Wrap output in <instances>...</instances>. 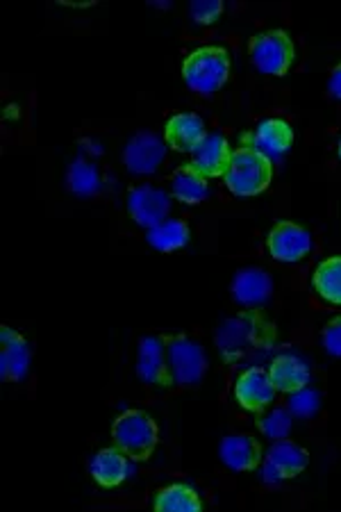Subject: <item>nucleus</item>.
<instances>
[{
	"label": "nucleus",
	"instance_id": "25",
	"mask_svg": "<svg viewBox=\"0 0 341 512\" xmlns=\"http://www.w3.org/2000/svg\"><path fill=\"white\" fill-rule=\"evenodd\" d=\"M69 187L71 192H76L80 196H91L98 192V187H101V178H98V169L94 164L87 162V160H76L71 164L69 169Z\"/></svg>",
	"mask_w": 341,
	"mask_h": 512
},
{
	"label": "nucleus",
	"instance_id": "27",
	"mask_svg": "<svg viewBox=\"0 0 341 512\" xmlns=\"http://www.w3.org/2000/svg\"><path fill=\"white\" fill-rule=\"evenodd\" d=\"M189 14L198 26H212L223 14V3L221 0H194L189 5Z\"/></svg>",
	"mask_w": 341,
	"mask_h": 512
},
{
	"label": "nucleus",
	"instance_id": "5",
	"mask_svg": "<svg viewBox=\"0 0 341 512\" xmlns=\"http://www.w3.org/2000/svg\"><path fill=\"white\" fill-rule=\"evenodd\" d=\"M248 55L257 71L266 76H287L294 66L296 46L285 30H264L248 41Z\"/></svg>",
	"mask_w": 341,
	"mask_h": 512
},
{
	"label": "nucleus",
	"instance_id": "11",
	"mask_svg": "<svg viewBox=\"0 0 341 512\" xmlns=\"http://www.w3.org/2000/svg\"><path fill=\"white\" fill-rule=\"evenodd\" d=\"M276 392L269 371L262 367L244 369L235 383V399L248 412H264L276 399Z\"/></svg>",
	"mask_w": 341,
	"mask_h": 512
},
{
	"label": "nucleus",
	"instance_id": "9",
	"mask_svg": "<svg viewBox=\"0 0 341 512\" xmlns=\"http://www.w3.org/2000/svg\"><path fill=\"white\" fill-rule=\"evenodd\" d=\"M166 344L160 337H144L139 342V353H137V376L146 385L157 387V390H169V387L176 383L173 378V371L169 367V358H164Z\"/></svg>",
	"mask_w": 341,
	"mask_h": 512
},
{
	"label": "nucleus",
	"instance_id": "22",
	"mask_svg": "<svg viewBox=\"0 0 341 512\" xmlns=\"http://www.w3.org/2000/svg\"><path fill=\"white\" fill-rule=\"evenodd\" d=\"M171 192L185 205H198L207 196V178L194 164H182L171 176Z\"/></svg>",
	"mask_w": 341,
	"mask_h": 512
},
{
	"label": "nucleus",
	"instance_id": "28",
	"mask_svg": "<svg viewBox=\"0 0 341 512\" xmlns=\"http://www.w3.org/2000/svg\"><path fill=\"white\" fill-rule=\"evenodd\" d=\"M321 342H323V349H326L330 355L341 358V315L328 321L321 333Z\"/></svg>",
	"mask_w": 341,
	"mask_h": 512
},
{
	"label": "nucleus",
	"instance_id": "6",
	"mask_svg": "<svg viewBox=\"0 0 341 512\" xmlns=\"http://www.w3.org/2000/svg\"><path fill=\"white\" fill-rule=\"evenodd\" d=\"M166 358L173 371V378L180 385H196L205 376L207 358L203 346L189 335H164Z\"/></svg>",
	"mask_w": 341,
	"mask_h": 512
},
{
	"label": "nucleus",
	"instance_id": "21",
	"mask_svg": "<svg viewBox=\"0 0 341 512\" xmlns=\"http://www.w3.org/2000/svg\"><path fill=\"white\" fill-rule=\"evenodd\" d=\"M153 508L157 512H201L203 501L201 494H198L191 485L173 483L169 487L157 490Z\"/></svg>",
	"mask_w": 341,
	"mask_h": 512
},
{
	"label": "nucleus",
	"instance_id": "20",
	"mask_svg": "<svg viewBox=\"0 0 341 512\" xmlns=\"http://www.w3.org/2000/svg\"><path fill=\"white\" fill-rule=\"evenodd\" d=\"M253 142L264 155H285L294 144V128L282 119H264L255 130Z\"/></svg>",
	"mask_w": 341,
	"mask_h": 512
},
{
	"label": "nucleus",
	"instance_id": "26",
	"mask_svg": "<svg viewBox=\"0 0 341 512\" xmlns=\"http://www.w3.org/2000/svg\"><path fill=\"white\" fill-rule=\"evenodd\" d=\"M257 426H260V431L266 437H271V440H282V437H287L291 431V415L285 408H278L269 412L266 417H260Z\"/></svg>",
	"mask_w": 341,
	"mask_h": 512
},
{
	"label": "nucleus",
	"instance_id": "19",
	"mask_svg": "<svg viewBox=\"0 0 341 512\" xmlns=\"http://www.w3.org/2000/svg\"><path fill=\"white\" fill-rule=\"evenodd\" d=\"M232 294H235V301L246 305V308L264 305L273 294L271 276L264 269H241L235 276V283H232Z\"/></svg>",
	"mask_w": 341,
	"mask_h": 512
},
{
	"label": "nucleus",
	"instance_id": "8",
	"mask_svg": "<svg viewBox=\"0 0 341 512\" xmlns=\"http://www.w3.org/2000/svg\"><path fill=\"white\" fill-rule=\"evenodd\" d=\"M266 249L278 262H301L312 251V237L294 221H278L266 237Z\"/></svg>",
	"mask_w": 341,
	"mask_h": 512
},
{
	"label": "nucleus",
	"instance_id": "29",
	"mask_svg": "<svg viewBox=\"0 0 341 512\" xmlns=\"http://www.w3.org/2000/svg\"><path fill=\"white\" fill-rule=\"evenodd\" d=\"M291 408H294L298 415H312L316 408V394L307 390V387L301 392H296L294 401H291Z\"/></svg>",
	"mask_w": 341,
	"mask_h": 512
},
{
	"label": "nucleus",
	"instance_id": "7",
	"mask_svg": "<svg viewBox=\"0 0 341 512\" xmlns=\"http://www.w3.org/2000/svg\"><path fill=\"white\" fill-rule=\"evenodd\" d=\"M307 465H310L307 449L282 437V440H276V444L269 449V456L264 458V481L278 483L285 481V478H296L305 472Z\"/></svg>",
	"mask_w": 341,
	"mask_h": 512
},
{
	"label": "nucleus",
	"instance_id": "14",
	"mask_svg": "<svg viewBox=\"0 0 341 512\" xmlns=\"http://www.w3.org/2000/svg\"><path fill=\"white\" fill-rule=\"evenodd\" d=\"M194 155V167L203 173L205 178H219L226 176L232 160V148L226 137L221 132H207L205 139L196 146Z\"/></svg>",
	"mask_w": 341,
	"mask_h": 512
},
{
	"label": "nucleus",
	"instance_id": "4",
	"mask_svg": "<svg viewBox=\"0 0 341 512\" xmlns=\"http://www.w3.org/2000/svg\"><path fill=\"white\" fill-rule=\"evenodd\" d=\"M182 78L191 92L210 96L230 78V53L223 46H203L182 62Z\"/></svg>",
	"mask_w": 341,
	"mask_h": 512
},
{
	"label": "nucleus",
	"instance_id": "13",
	"mask_svg": "<svg viewBox=\"0 0 341 512\" xmlns=\"http://www.w3.org/2000/svg\"><path fill=\"white\" fill-rule=\"evenodd\" d=\"M30 346L26 337L10 326L0 328V376L5 383H19L28 374Z\"/></svg>",
	"mask_w": 341,
	"mask_h": 512
},
{
	"label": "nucleus",
	"instance_id": "1",
	"mask_svg": "<svg viewBox=\"0 0 341 512\" xmlns=\"http://www.w3.org/2000/svg\"><path fill=\"white\" fill-rule=\"evenodd\" d=\"M278 340L276 324L269 317H264L260 310L239 312L237 317H230L219 326L216 333V346H219L221 358L228 365L257 360L264 353H269Z\"/></svg>",
	"mask_w": 341,
	"mask_h": 512
},
{
	"label": "nucleus",
	"instance_id": "31",
	"mask_svg": "<svg viewBox=\"0 0 341 512\" xmlns=\"http://www.w3.org/2000/svg\"><path fill=\"white\" fill-rule=\"evenodd\" d=\"M337 153H339V160H341V139H339V146H337Z\"/></svg>",
	"mask_w": 341,
	"mask_h": 512
},
{
	"label": "nucleus",
	"instance_id": "18",
	"mask_svg": "<svg viewBox=\"0 0 341 512\" xmlns=\"http://www.w3.org/2000/svg\"><path fill=\"white\" fill-rule=\"evenodd\" d=\"M91 478L101 487H119L128 478L130 458L119 447L101 449L89 462Z\"/></svg>",
	"mask_w": 341,
	"mask_h": 512
},
{
	"label": "nucleus",
	"instance_id": "24",
	"mask_svg": "<svg viewBox=\"0 0 341 512\" xmlns=\"http://www.w3.org/2000/svg\"><path fill=\"white\" fill-rule=\"evenodd\" d=\"M148 244L162 253L178 251L189 242V224L182 219H166L160 226L148 230Z\"/></svg>",
	"mask_w": 341,
	"mask_h": 512
},
{
	"label": "nucleus",
	"instance_id": "17",
	"mask_svg": "<svg viewBox=\"0 0 341 512\" xmlns=\"http://www.w3.org/2000/svg\"><path fill=\"white\" fill-rule=\"evenodd\" d=\"M219 453L232 472H253L264 460L262 444L251 435H228L221 442Z\"/></svg>",
	"mask_w": 341,
	"mask_h": 512
},
{
	"label": "nucleus",
	"instance_id": "12",
	"mask_svg": "<svg viewBox=\"0 0 341 512\" xmlns=\"http://www.w3.org/2000/svg\"><path fill=\"white\" fill-rule=\"evenodd\" d=\"M166 158L164 142L153 132H139L128 142L126 151H123V162L130 173L137 176H151Z\"/></svg>",
	"mask_w": 341,
	"mask_h": 512
},
{
	"label": "nucleus",
	"instance_id": "15",
	"mask_svg": "<svg viewBox=\"0 0 341 512\" xmlns=\"http://www.w3.org/2000/svg\"><path fill=\"white\" fill-rule=\"evenodd\" d=\"M269 378L282 394H296L310 385V367L294 353H280L271 360Z\"/></svg>",
	"mask_w": 341,
	"mask_h": 512
},
{
	"label": "nucleus",
	"instance_id": "30",
	"mask_svg": "<svg viewBox=\"0 0 341 512\" xmlns=\"http://www.w3.org/2000/svg\"><path fill=\"white\" fill-rule=\"evenodd\" d=\"M328 92L337 98V101H341V62L332 69L330 73V80H328Z\"/></svg>",
	"mask_w": 341,
	"mask_h": 512
},
{
	"label": "nucleus",
	"instance_id": "2",
	"mask_svg": "<svg viewBox=\"0 0 341 512\" xmlns=\"http://www.w3.org/2000/svg\"><path fill=\"white\" fill-rule=\"evenodd\" d=\"M226 187L235 196H257L269 189L273 180V164L269 155H264L255 146H239L232 153L230 167L226 171Z\"/></svg>",
	"mask_w": 341,
	"mask_h": 512
},
{
	"label": "nucleus",
	"instance_id": "3",
	"mask_svg": "<svg viewBox=\"0 0 341 512\" xmlns=\"http://www.w3.org/2000/svg\"><path fill=\"white\" fill-rule=\"evenodd\" d=\"M112 440L130 460L148 462L160 442V428L144 410H126L112 424Z\"/></svg>",
	"mask_w": 341,
	"mask_h": 512
},
{
	"label": "nucleus",
	"instance_id": "10",
	"mask_svg": "<svg viewBox=\"0 0 341 512\" xmlns=\"http://www.w3.org/2000/svg\"><path fill=\"white\" fill-rule=\"evenodd\" d=\"M128 212L135 219V224L144 228H155L166 221L171 212V198L166 192L151 185L135 187L128 194Z\"/></svg>",
	"mask_w": 341,
	"mask_h": 512
},
{
	"label": "nucleus",
	"instance_id": "23",
	"mask_svg": "<svg viewBox=\"0 0 341 512\" xmlns=\"http://www.w3.org/2000/svg\"><path fill=\"white\" fill-rule=\"evenodd\" d=\"M312 287L323 301L341 305V255H332L314 269Z\"/></svg>",
	"mask_w": 341,
	"mask_h": 512
},
{
	"label": "nucleus",
	"instance_id": "16",
	"mask_svg": "<svg viewBox=\"0 0 341 512\" xmlns=\"http://www.w3.org/2000/svg\"><path fill=\"white\" fill-rule=\"evenodd\" d=\"M207 135L205 121L198 114L180 112L176 117L166 121L164 142L178 153H194L196 146L203 142Z\"/></svg>",
	"mask_w": 341,
	"mask_h": 512
}]
</instances>
